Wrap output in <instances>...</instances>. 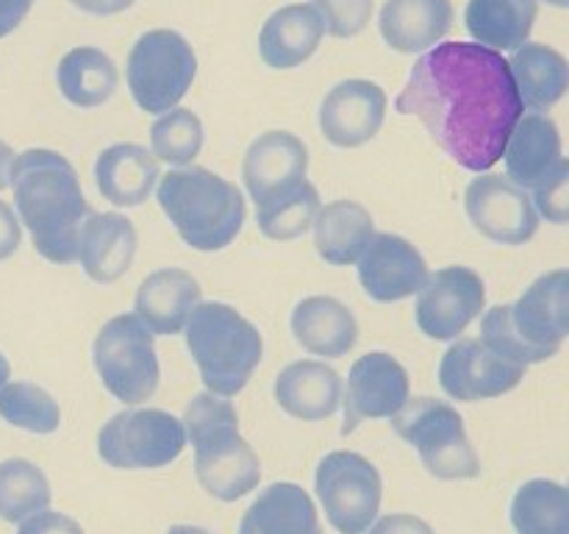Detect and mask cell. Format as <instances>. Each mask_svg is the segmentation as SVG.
I'll return each instance as SVG.
<instances>
[{
    "instance_id": "obj_1",
    "label": "cell",
    "mask_w": 569,
    "mask_h": 534,
    "mask_svg": "<svg viewBox=\"0 0 569 534\" xmlns=\"http://www.w3.org/2000/svg\"><path fill=\"white\" fill-rule=\"evenodd\" d=\"M395 111L415 115L456 165L487 172L503 159L526 106L509 61L498 50L478 42H442L415 61Z\"/></svg>"
},
{
    "instance_id": "obj_2",
    "label": "cell",
    "mask_w": 569,
    "mask_h": 534,
    "mask_svg": "<svg viewBox=\"0 0 569 534\" xmlns=\"http://www.w3.org/2000/svg\"><path fill=\"white\" fill-rule=\"evenodd\" d=\"M11 189L20 222L31 231L33 248L53 265L78 261V234L89 215L81 181L70 161L48 148L14 156Z\"/></svg>"
},
{
    "instance_id": "obj_3",
    "label": "cell",
    "mask_w": 569,
    "mask_h": 534,
    "mask_svg": "<svg viewBox=\"0 0 569 534\" xmlns=\"http://www.w3.org/2000/svg\"><path fill=\"white\" fill-rule=\"evenodd\" d=\"M569 273L539 276L520 300L492 306L481 320V343L517 367L537 365L559 354L569 332Z\"/></svg>"
},
{
    "instance_id": "obj_4",
    "label": "cell",
    "mask_w": 569,
    "mask_h": 534,
    "mask_svg": "<svg viewBox=\"0 0 569 534\" xmlns=\"http://www.w3.org/2000/svg\"><path fill=\"white\" fill-rule=\"evenodd\" d=\"M183 432L194 448V476L217 501L244 498L261 482V462L239 434V415L222 395H194L183 412Z\"/></svg>"
},
{
    "instance_id": "obj_5",
    "label": "cell",
    "mask_w": 569,
    "mask_h": 534,
    "mask_svg": "<svg viewBox=\"0 0 569 534\" xmlns=\"http://www.w3.org/2000/svg\"><path fill=\"white\" fill-rule=\"evenodd\" d=\"M156 198L178 237L203 254L228 248L244 226L239 187L206 167H178L159 176Z\"/></svg>"
},
{
    "instance_id": "obj_6",
    "label": "cell",
    "mask_w": 569,
    "mask_h": 534,
    "mask_svg": "<svg viewBox=\"0 0 569 534\" xmlns=\"http://www.w3.org/2000/svg\"><path fill=\"white\" fill-rule=\"evenodd\" d=\"M187 348L198 365L206 389L233 398L248 387L250 376L264 354L259 328L233 306L209 300L198 304L187 320Z\"/></svg>"
},
{
    "instance_id": "obj_7",
    "label": "cell",
    "mask_w": 569,
    "mask_h": 534,
    "mask_svg": "<svg viewBox=\"0 0 569 534\" xmlns=\"http://www.w3.org/2000/svg\"><path fill=\"white\" fill-rule=\"evenodd\" d=\"M389 421L400 439L415 445L431 476L442 482L481 476V459L467 437L465 421L450 404L420 395L406 400Z\"/></svg>"
},
{
    "instance_id": "obj_8",
    "label": "cell",
    "mask_w": 569,
    "mask_h": 534,
    "mask_svg": "<svg viewBox=\"0 0 569 534\" xmlns=\"http://www.w3.org/2000/svg\"><path fill=\"white\" fill-rule=\"evenodd\" d=\"M126 76L139 109L148 115H164L192 89L198 56L178 31L156 28L133 42Z\"/></svg>"
},
{
    "instance_id": "obj_9",
    "label": "cell",
    "mask_w": 569,
    "mask_h": 534,
    "mask_svg": "<svg viewBox=\"0 0 569 534\" xmlns=\"http://www.w3.org/2000/svg\"><path fill=\"white\" fill-rule=\"evenodd\" d=\"M92 356L103 387L126 406L144 404L159 389L153 332L137 315H117L103 323Z\"/></svg>"
},
{
    "instance_id": "obj_10",
    "label": "cell",
    "mask_w": 569,
    "mask_h": 534,
    "mask_svg": "<svg viewBox=\"0 0 569 534\" xmlns=\"http://www.w3.org/2000/svg\"><path fill=\"white\" fill-rule=\"evenodd\" d=\"M187 448V432L164 409H126L98 432V456L117 471H156Z\"/></svg>"
},
{
    "instance_id": "obj_11",
    "label": "cell",
    "mask_w": 569,
    "mask_h": 534,
    "mask_svg": "<svg viewBox=\"0 0 569 534\" xmlns=\"http://www.w3.org/2000/svg\"><path fill=\"white\" fill-rule=\"evenodd\" d=\"M315 490L328 523L339 534H365L376 523L383 498L381 473L356 451L322 456L315 473Z\"/></svg>"
},
{
    "instance_id": "obj_12",
    "label": "cell",
    "mask_w": 569,
    "mask_h": 534,
    "mask_svg": "<svg viewBox=\"0 0 569 534\" xmlns=\"http://www.w3.org/2000/svg\"><path fill=\"white\" fill-rule=\"evenodd\" d=\"M487 306V287L472 267H442L417 289V326L431 339H459Z\"/></svg>"
},
{
    "instance_id": "obj_13",
    "label": "cell",
    "mask_w": 569,
    "mask_h": 534,
    "mask_svg": "<svg viewBox=\"0 0 569 534\" xmlns=\"http://www.w3.org/2000/svg\"><path fill=\"white\" fill-rule=\"evenodd\" d=\"M465 209L476 231L498 245H526L539 228L533 200L503 176L472 178L465 192Z\"/></svg>"
},
{
    "instance_id": "obj_14",
    "label": "cell",
    "mask_w": 569,
    "mask_h": 534,
    "mask_svg": "<svg viewBox=\"0 0 569 534\" xmlns=\"http://www.w3.org/2000/svg\"><path fill=\"white\" fill-rule=\"evenodd\" d=\"M409 400V373L395 356L370 350L350 367L348 389H342V437L353 434L361 421L392 417Z\"/></svg>"
},
{
    "instance_id": "obj_15",
    "label": "cell",
    "mask_w": 569,
    "mask_h": 534,
    "mask_svg": "<svg viewBox=\"0 0 569 534\" xmlns=\"http://www.w3.org/2000/svg\"><path fill=\"white\" fill-rule=\"evenodd\" d=\"M526 376V367L500 359L481 339L465 337L450 345L439 365V384L453 400H487L511 393Z\"/></svg>"
},
{
    "instance_id": "obj_16",
    "label": "cell",
    "mask_w": 569,
    "mask_h": 534,
    "mask_svg": "<svg viewBox=\"0 0 569 534\" xmlns=\"http://www.w3.org/2000/svg\"><path fill=\"white\" fill-rule=\"evenodd\" d=\"M387 120V92L365 78L337 83L320 106V131L337 148H359L376 139Z\"/></svg>"
},
{
    "instance_id": "obj_17",
    "label": "cell",
    "mask_w": 569,
    "mask_h": 534,
    "mask_svg": "<svg viewBox=\"0 0 569 534\" xmlns=\"http://www.w3.org/2000/svg\"><path fill=\"white\" fill-rule=\"evenodd\" d=\"M359 281L378 304L411 298L428 278V265L420 250L398 234H372L359 256Z\"/></svg>"
},
{
    "instance_id": "obj_18",
    "label": "cell",
    "mask_w": 569,
    "mask_h": 534,
    "mask_svg": "<svg viewBox=\"0 0 569 534\" xmlns=\"http://www.w3.org/2000/svg\"><path fill=\"white\" fill-rule=\"evenodd\" d=\"M309 150L289 131H267L244 154L242 178L256 206L306 181Z\"/></svg>"
},
{
    "instance_id": "obj_19",
    "label": "cell",
    "mask_w": 569,
    "mask_h": 534,
    "mask_svg": "<svg viewBox=\"0 0 569 534\" xmlns=\"http://www.w3.org/2000/svg\"><path fill=\"white\" fill-rule=\"evenodd\" d=\"M506 178L522 189H537L561 167V134L553 117L528 111L511 128L503 148Z\"/></svg>"
},
{
    "instance_id": "obj_20",
    "label": "cell",
    "mask_w": 569,
    "mask_h": 534,
    "mask_svg": "<svg viewBox=\"0 0 569 534\" xmlns=\"http://www.w3.org/2000/svg\"><path fill=\"white\" fill-rule=\"evenodd\" d=\"M137 256V228L126 215L89 211L78 234V261L98 284H114L131 270Z\"/></svg>"
},
{
    "instance_id": "obj_21",
    "label": "cell",
    "mask_w": 569,
    "mask_h": 534,
    "mask_svg": "<svg viewBox=\"0 0 569 534\" xmlns=\"http://www.w3.org/2000/svg\"><path fill=\"white\" fill-rule=\"evenodd\" d=\"M200 295H203V289L192 273L164 267V270L150 273L139 284L133 309H137L139 320L153 332V337L156 334L172 337L187 326L189 315L200 304Z\"/></svg>"
},
{
    "instance_id": "obj_22",
    "label": "cell",
    "mask_w": 569,
    "mask_h": 534,
    "mask_svg": "<svg viewBox=\"0 0 569 534\" xmlns=\"http://www.w3.org/2000/svg\"><path fill=\"white\" fill-rule=\"evenodd\" d=\"M342 378L317 359H300L283 367L276 378V400L289 417L317 423L331 417L342 404Z\"/></svg>"
},
{
    "instance_id": "obj_23",
    "label": "cell",
    "mask_w": 569,
    "mask_h": 534,
    "mask_svg": "<svg viewBox=\"0 0 569 534\" xmlns=\"http://www.w3.org/2000/svg\"><path fill=\"white\" fill-rule=\"evenodd\" d=\"M453 17L450 0H387L378 28L383 42L398 53H422L448 37Z\"/></svg>"
},
{
    "instance_id": "obj_24",
    "label": "cell",
    "mask_w": 569,
    "mask_h": 534,
    "mask_svg": "<svg viewBox=\"0 0 569 534\" xmlns=\"http://www.w3.org/2000/svg\"><path fill=\"white\" fill-rule=\"evenodd\" d=\"M292 334L309 354L339 359L359 343V323L342 300L331 295H311L295 306Z\"/></svg>"
},
{
    "instance_id": "obj_25",
    "label": "cell",
    "mask_w": 569,
    "mask_h": 534,
    "mask_svg": "<svg viewBox=\"0 0 569 534\" xmlns=\"http://www.w3.org/2000/svg\"><path fill=\"white\" fill-rule=\"evenodd\" d=\"M159 161L148 148L133 142H117L94 161V184L109 204L133 209L150 198L159 184Z\"/></svg>"
},
{
    "instance_id": "obj_26",
    "label": "cell",
    "mask_w": 569,
    "mask_h": 534,
    "mask_svg": "<svg viewBox=\"0 0 569 534\" xmlns=\"http://www.w3.org/2000/svg\"><path fill=\"white\" fill-rule=\"evenodd\" d=\"M320 14L309 3H292L272 11L259 33V53L272 70H292L315 56L322 42Z\"/></svg>"
},
{
    "instance_id": "obj_27",
    "label": "cell",
    "mask_w": 569,
    "mask_h": 534,
    "mask_svg": "<svg viewBox=\"0 0 569 534\" xmlns=\"http://www.w3.org/2000/svg\"><path fill=\"white\" fill-rule=\"evenodd\" d=\"M239 534H322V526L315 501L300 484L276 482L248 506Z\"/></svg>"
},
{
    "instance_id": "obj_28",
    "label": "cell",
    "mask_w": 569,
    "mask_h": 534,
    "mask_svg": "<svg viewBox=\"0 0 569 534\" xmlns=\"http://www.w3.org/2000/svg\"><path fill=\"white\" fill-rule=\"evenodd\" d=\"M315 245L328 265H353L376 234L372 215L356 200H333L320 206L315 222Z\"/></svg>"
},
{
    "instance_id": "obj_29",
    "label": "cell",
    "mask_w": 569,
    "mask_h": 534,
    "mask_svg": "<svg viewBox=\"0 0 569 534\" xmlns=\"http://www.w3.org/2000/svg\"><path fill=\"white\" fill-rule=\"evenodd\" d=\"M509 70L515 76L522 106L531 111H548L565 98L569 72L567 59L542 42H526L511 53Z\"/></svg>"
},
{
    "instance_id": "obj_30",
    "label": "cell",
    "mask_w": 569,
    "mask_h": 534,
    "mask_svg": "<svg viewBox=\"0 0 569 534\" xmlns=\"http://www.w3.org/2000/svg\"><path fill=\"white\" fill-rule=\"evenodd\" d=\"M537 14V0H470L465 26L478 44H487L500 53L528 42Z\"/></svg>"
},
{
    "instance_id": "obj_31",
    "label": "cell",
    "mask_w": 569,
    "mask_h": 534,
    "mask_svg": "<svg viewBox=\"0 0 569 534\" xmlns=\"http://www.w3.org/2000/svg\"><path fill=\"white\" fill-rule=\"evenodd\" d=\"M56 81H59V92L72 106L94 109V106H103L114 95L120 76H117V65L111 61L109 53L83 44V48H72L59 61Z\"/></svg>"
},
{
    "instance_id": "obj_32",
    "label": "cell",
    "mask_w": 569,
    "mask_h": 534,
    "mask_svg": "<svg viewBox=\"0 0 569 534\" xmlns=\"http://www.w3.org/2000/svg\"><path fill=\"white\" fill-rule=\"evenodd\" d=\"M517 534H569V493L553 478H531L511 501Z\"/></svg>"
},
{
    "instance_id": "obj_33",
    "label": "cell",
    "mask_w": 569,
    "mask_h": 534,
    "mask_svg": "<svg viewBox=\"0 0 569 534\" xmlns=\"http://www.w3.org/2000/svg\"><path fill=\"white\" fill-rule=\"evenodd\" d=\"M256 209H259L256 220H259L261 234L276 243H289V239L303 237L311 228L317 211H320V192L315 184L300 181L287 192L259 204Z\"/></svg>"
},
{
    "instance_id": "obj_34",
    "label": "cell",
    "mask_w": 569,
    "mask_h": 534,
    "mask_svg": "<svg viewBox=\"0 0 569 534\" xmlns=\"http://www.w3.org/2000/svg\"><path fill=\"white\" fill-rule=\"evenodd\" d=\"M50 498L53 493L42 467L28 459L0 462V521H26L33 512L48 510Z\"/></svg>"
},
{
    "instance_id": "obj_35",
    "label": "cell",
    "mask_w": 569,
    "mask_h": 534,
    "mask_svg": "<svg viewBox=\"0 0 569 534\" xmlns=\"http://www.w3.org/2000/svg\"><path fill=\"white\" fill-rule=\"evenodd\" d=\"M0 417L31 434H53L61 426V409L53 395L31 382H6L0 387Z\"/></svg>"
},
{
    "instance_id": "obj_36",
    "label": "cell",
    "mask_w": 569,
    "mask_h": 534,
    "mask_svg": "<svg viewBox=\"0 0 569 534\" xmlns=\"http://www.w3.org/2000/svg\"><path fill=\"white\" fill-rule=\"evenodd\" d=\"M150 148L156 161L187 167L203 148V122L192 109H170L150 128Z\"/></svg>"
},
{
    "instance_id": "obj_37",
    "label": "cell",
    "mask_w": 569,
    "mask_h": 534,
    "mask_svg": "<svg viewBox=\"0 0 569 534\" xmlns=\"http://www.w3.org/2000/svg\"><path fill=\"white\" fill-rule=\"evenodd\" d=\"M320 14L326 33L337 39H350L367 28L372 17V0H311Z\"/></svg>"
},
{
    "instance_id": "obj_38",
    "label": "cell",
    "mask_w": 569,
    "mask_h": 534,
    "mask_svg": "<svg viewBox=\"0 0 569 534\" xmlns=\"http://www.w3.org/2000/svg\"><path fill=\"white\" fill-rule=\"evenodd\" d=\"M567 187H569V165L565 159L559 170H556L548 181L539 184V187L533 189V192H537L533 195V209H537V215L548 217V222H556V226H565L569 217Z\"/></svg>"
},
{
    "instance_id": "obj_39",
    "label": "cell",
    "mask_w": 569,
    "mask_h": 534,
    "mask_svg": "<svg viewBox=\"0 0 569 534\" xmlns=\"http://www.w3.org/2000/svg\"><path fill=\"white\" fill-rule=\"evenodd\" d=\"M17 534H87V532L81 528V523L61 515V512L39 510L33 512V515H28L26 521H20Z\"/></svg>"
},
{
    "instance_id": "obj_40",
    "label": "cell",
    "mask_w": 569,
    "mask_h": 534,
    "mask_svg": "<svg viewBox=\"0 0 569 534\" xmlns=\"http://www.w3.org/2000/svg\"><path fill=\"white\" fill-rule=\"evenodd\" d=\"M365 534H433V528L422 517L395 512V515H383L381 521L372 523Z\"/></svg>"
},
{
    "instance_id": "obj_41",
    "label": "cell",
    "mask_w": 569,
    "mask_h": 534,
    "mask_svg": "<svg viewBox=\"0 0 569 534\" xmlns=\"http://www.w3.org/2000/svg\"><path fill=\"white\" fill-rule=\"evenodd\" d=\"M22 243V228H20V217L14 215L6 200H0V261L9 259V256L17 254Z\"/></svg>"
},
{
    "instance_id": "obj_42",
    "label": "cell",
    "mask_w": 569,
    "mask_h": 534,
    "mask_svg": "<svg viewBox=\"0 0 569 534\" xmlns=\"http://www.w3.org/2000/svg\"><path fill=\"white\" fill-rule=\"evenodd\" d=\"M31 6L33 0H0V39L9 37V33L26 20Z\"/></svg>"
},
{
    "instance_id": "obj_43",
    "label": "cell",
    "mask_w": 569,
    "mask_h": 534,
    "mask_svg": "<svg viewBox=\"0 0 569 534\" xmlns=\"http://www.w3.org/2000/svg\"><path fill=\"white\" fill-rule=\"evenodd\" d=\"M76 9L87 11V14L94 17H111V14H120V11L131 9L137 0H70Z\"/></svg>"
},
{
    "instance_id": "obj_44",
    "label": "cell",
    "mask_w": 569,
    "mask_h": 534,
    "mask_svg": "<svg viewBox=\"0 0 569 534\" xmlns=\"http://www.w3.org/2000/svg\"><path fill=\"white\" fill-rule=\"evenodd\" d=\"M14 150L0 139V192L11 184V167H14Z\"/></svg>"
},
{
    "instance_id": "obj_45",
    "label": "cell",
    "mask_w": 569,
    "mask_h": 534,
    "mask_svg": "<svg viewBox=\"0 0 569 534\" xmlns=\"http://www.w3.org/2000/svg\"><path fill=\"white\" fill-rule=\"evenodd\" d=\"M164 534H211L200 526H187V523H178V526H170Z\"/></svg>"
},
{
    "instance_id": "obj_46",
    "label": "cell",
    "mask_w": 569,
    "mask_h": 534,
    "mask_svg": "<svg viewBox=\"0 0 569 534\" xmlns=\"http://www.w3.org/2000/svg\"><path fill=\"white\" fill-rule=\"evenodd\" d=\"M9 376H11V367H9V362H6V356L0 354V387L9 382Z\"/></svg>"
},
{
    "instance_id": "obj_47",
    "label": "cell",
    "mask_w": 569,
    "mask_h": 534,
    "mask_svg": "<svg viewBox=\"0 0 569 534\" xmlns=\"http://www.w3.org/2000/svg\"><path fill=\"white\" fill-rule=\"evenodd\" d=\"M545 3L556 6V9H567V6H569V0H545Z\"/></svg>"
}]
</instances>
